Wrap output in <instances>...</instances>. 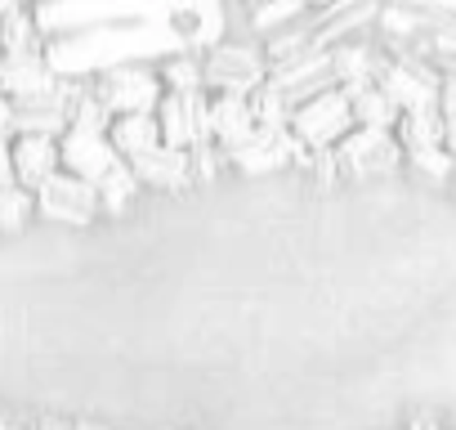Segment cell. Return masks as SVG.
Instances as JSON below:
<instances>
[{"label": "cell", "mask_w": 456, "mask_h": 430, "mask_svg": "<svg viewBox=\"0 0 456 430\" xmlns=\"http://www.w3.org/2000/svg\"><path fill=\"white\" fill-rule=\"evenodd\" d=\"M32 220H37V202H32V193L19 188V184L0 188V234L14 238V234H23Z\"/></svg>", "instance_id": "obj_23"}, {"label": "cell", "mask_w": 456, "mask_h": 430, "mask_svg": "<svg viewBox=\"0 0 456 430\" xmlns=\"http://www.w3.org/2000/svg\"><path fill=\"white\" fill-rule=\"evenodd\" d=\"M376 90L407 117V112H434L438 108V90L443 77L429 59L420 54H385L380 72H376Z\"/></svg>", "instance_id": "obj_3"}, {"label": "cell", "mask_w": 456, "mask_h": 430, "mask_svg": "<svg viewBox=\"0 0 456 430\" xmlns=\"http://www.w3.org/2000/svg\"><path fill=\"white\" fill-rule=\"evenodd\" d=\"M90 95L117 117H152L157 103H161V77H157V63L152 59H134V63H121V68H108L99 77L86 81Z\"/></svg>", "instance_id": "obj_1"}, {"label": "cell", "mask_w": 456, "mask_h": 430, "mask_svg": "<svg viewBox=\"0 0 456 430\" xmlns=\"http://www.w3.org/2000/svg\"><path fill=\"white\" fill-rule=\"evenodd\" d=\"M32 430H72V421H63V417H37Z\"/></svg>", "instance_id": "obj_30"}, {"label": "cell", "mask_w": 456, "mask_h": 430, "mask_svg": "<svg viewBox=\"0 0 456 430\" xmlns=\"http://www.w3.org/2000/svg\"><path fill=\"white\" fill-rule=\"evenodd\" d=\"M28 50H45L37 10L5 5V10H0V54H28Z\"/></svg>", "instance_id": "obj_16"}, {"label": "cell", "mask_w": 456, "mask_h": 430, "mask_svg": "<svg viewBox=\"0 0 456 430\" xmlns=\"http://www.w3.org/2000/svg\"><path fill=\"white\" fill-rule=\"evenodd\" d=\"M0 430H19V426H14V421H10L5 412H0Z\"/></svg>", "instance_id": "obj_33"}, {"label": "cell", "mask_w": 456, "mask_h": 430, "mask_svg": "<svg viewBox=\"0 0 456 430\" xmlns=\"http://www.w3.org/2000/svg\"><path fill=\"white\" fill-rule=\"evenodd\" d=\"M0 10H5V5H0Z\"/></svg>", "instance_id": "obj_35"}, {"label": "cell", "mask_w": 456, "mask_h": 430, "mask_svg": "<svg viewBox=\"0 0 456 430\" xmlns=\"http://www.w3.org/2000/svg\"><path fill=\"white\" fill-rule=\"evenodd\" d=\"M210 95H161L157 103V130H161V144L166 148H179V153H192L201 144H210Z\"/></svg>", "instance_id": "obj_7"}, {"label": "cell", "mask_w": 456, "mask_h": 430, "mask_svg": "<svg viewBox=\"0 0 456 430\" xmlns=\"http://www.w3.org/2000/svg\"><path fill=\"white\" fill-rule=\"evenodd\" d=\"M349 112H354V130H385V135H394V126H398V117H403L376 86L354 90V95H349Z\"/></svg>", "instance_id": "obj_20"}, {"label": "cell", "mask_w": 456, "mask_h": 430, "mask_svg": "<svg viewBox=\"0 0 456 430\" xmlns=\"http://www.w3.org/2000/svg\"><path fill=\"white\" fill-rule=\"evenodd\" d=\"M10 144H14V135H0V188H10V184H14V157H10Z\"/></svg>", "instance_id": "obj_28"}, {"label": "cell", "mask_w": 456, "mask_h": 430, "mask_svg": "<svg viewBox=\"0 0 456 430\" xmlns=\"http://www.w3.org/2000/svg\"><path fill=\"white\" fill-rule=\"evenodd\" d=\"M161 23H166V32H170V45L183 50V54H206V50H215V45L228 37L224 10H206V5L170 10Z\"/></svg>", "instance_id": "obj_12"}, {"label": "cell", "mask_w": 456, "mask_h": 430, "mask_svg": "<svg viewBox=\"0 0 456 430\" xmlns=\"http://www.w3.org/2000/svg\"><path fill=\"white\" fill-rule=\"evenodd\" d=\"M59 86L45 50H28V54H0V95L10 103H23V99H37V95H50Z\"/></svg>", "instance_id": "obj_11"}, {"label": "cell", "mask_w": 456, "mask_h": 430, "mask_svg": "<svg viewBox=\"0 0 456 430\" xmlns=\"http://www.w3.org/2000/svg\"><path fill=\"white\" fill-rule=\"evenodd\" d=\"M188 161H192V184H210V179H219V175L228 170V157H224L215 144L192 148V153H188Z\"/></svg>", "instance_id": "obj_26"}, {"label": "cell", "mask_w": 456, "mask_h": 430, "mask_svg": "<svg viewBox=\"0 0 456 430\" xmlns=\"http://www.w3.org/2000/svg\"><path fill=\"white\" fill-rule=\"evenodd\" d=\"M108 144L121 161H134L143 153H152L161 144V130H157V117H117L112 130H108Z\"/></svg>", "instance_id": "obj_17"}, {"label": "cell", "mask_w": 456, "mask_h": 430, "mask_svg": "<svg viewBox=\"0 0 456 430\" xmlns=\"http://www.w3.org/2000/svg\"><path fill=\"white\" fill-rule=\"evenodd\" d=\"M403 170H411V175H425V179H434V184H447V179H452V157H447L443 148L411 153V157H403Z\"/></svg>", "instance_id": "obj_25"}, {"label": "cell", "mask_w": 456, "mask_h": 430, "mask_svg": "<svg viewBox=\"0 0 456 430\" xmlns=\"http://www.w3.org/2000/svg\"><path fill=\"white\" fill-rule=\"evenodd\" d=\"M32 202H37V220H50V225L90 229V225L99 220V193H94L90 184L63 175V170H59L54 179H45V184L32 193Z\"/></svg>", "instance_id": "obj_6"}, {"label": "cell", "mask_w": 456, "mask_h": 430, "mask_svg": "<svg viewBox=\"0 0 456 430\" xmlns=\"http://www.w3.org/2000/svg\"><path fill=\"white\" fill-rule=\"evenodd\" d=\"M10 157H14V184L37 193L45 179H54L63 166H59V139H41V135H14L10 144Z\"/></svg>", "instance_id": "obj_15"}, {"label": "cell", "mask_w": 456, "mask_h": 430, "mask_svg": "<svg viewBox=\"0 0 456 430\" xmlns=\"http://www.w3.org/2000/svg\"><path fill=\"white\" fill-rule=\"evenodd\" d=\"M447 184H452V188H456V161H452V179H447Z\"/></svg>", "instance_id": "obj_34"}, {"label": "cell", "mask_w": 456, "mask_h": 430, "mask_svg": "<svg viewBox=\"0 0 456 430\" xmlns=\"http://www.w3.org/2000/svg\"><path fill=\"white\" fill-rule=\"evenodd\" d=\"M157 63V77H161V90L166 95H206L201 90V54H183V50H170Z\"/></svg>", "instance_id": "obj_19"}, {"label": "cell", "mask_w": 456, "mask_h": 430, "mask_svg": "<svg viewBox=\"0 0 456 430\" xmlns=\"http://www.w3.org/2000/svg\"><path fill=\"white\" fill-rule=\"evenodd\" d=\"M269 81L265 50L251 41H219L215 50L201 54V90L206 95H256Z\"/></svg>", "instance_id": "obj_2"}, {"label": "cell", "mask_w": 456, "mask_h": 430, "mask_svg": "<svg viewBox=\"0 0 456 430\" xmlns=\"http://www.w3.org/2000/svg\"><path fill=\"white\" fill-rule=\"evenodd\" d=\"M68 130H86V135H108L112 130V112L90 95V86H86V95L72 103V117H68Z\"/></svg>", "instance_id": "obj_24"}, {"label": "cell", "mask_w": 456, "mask_h": 430, "mask_svg": "<svg viewBox=\"0 0 456 430\" xmlns=\"http://www.w3.org/2000/svg\"><path fill=\"white\" fill-rule=\"evenodd\" d=\"M126 166L139 179V188H152V193H183V188H192V161L179 148L157 144L152 153H143V157H134Z\"/></svg>", "instance_id": "obj_13"}, {"label": "cell", "mask_w": 456, "mask_h": 430, "mask_svg": "<svg viewBox=\"0 0 456 430\" xmlns=\"http://www.w3.org/2000/svg\"><path fill=\"white\" fill-rule=\"evenodd\" d=\"M407 430H443V426H438L434 417H411V421H407Z\"/></svg>", "instance_id": "obj_31"}, {"label": "cell", "mask_w": 456, "mask_h": 430, "mask_svg": "<svg viewBox=\"0 0 456 430\" xmlns=\"http://www.w3.org/2000/svg\"><path fill=\"white\" fill-rule=\"evenodd\" d=\"M269 86H273V90H278L291 108H300V103H309L314 95L336 90L331 59H327L322 50H309V54H300V59H291V63L269 68Z\"/></svg>", "instance_id": "obj_9"}, {"label": "cell", "mask_w": 456, "mask_h": 430, "mask_svg": "<svg viewBox=\"0 0 456 430\" xmlns=\"http://www.w3.org/2000/svg\"><path fill=\"white\" fill-rule=\"evenodd\" d=\"M228 170H238L247 179H269V175L296 170V139H291V130L287 135L256 130L233 157H228Z\"/></svg>", "instance_id": "obj_10"}, {"label": "cell", "mask_w": 456, "mask_h": 430, "mask_svg": "<svg viewBox=\"0 0 456 430\" xmlns=\"http://www.w3.org/2000/svg\"><path fill=\"white\" fill-rule=\"evenodd\" d=\"M447 126H443V153L456 161V117H443Z\"/></svg>", "instance_id": "obj_29"}, {"label": "cell", "mask_w": 456, "mask_h": 430, "mask_svg": "<svg viewBox=\"0 0 456 430\" xmlns=\"http://www.w3.org/2000/svg\"><path fill=\"white\" fill-rule=\"evenodd\" d=\"M443 112L434 108V112H407V117H398V126H394V139H398V148H403V157H411V153H429V148H443Z\"/></svg>", "instance_id": "obj_18"}, {"label": "cell", "mask_w": 456, "mask_h": 430, "mask_svg": "<svg viewBox=\"0 0 456 430\" xmlns=\"http://www.w3.org/2000/svg\"><path fill=\"white\" fill-rule=\"evenodd\" d=\"M210 144L224 153V157H233L251 135H256V117H251V103L238 99V95H210Z\"/></svg>", "instance_id": "obj_14"}, {"label": "cell", "mask_w": 456, "mask_h": 430, "mask_svg": "<svg viewBox=\"0 0 456 430\" xmlns=\"http://www.w3.org/2000/svg\"><path fill=\"white\" fill-rule=\"evenodd\" d=\"M72 430H108V426H94V421H72Z\"/></svg>", "instance_id": "obj_32"}, {"label": "cell", "mask_w": 456, "mask_h": 430, "mask_svg": "<svg viewBox=\"0 0 456 430\" xmlns=\"http://www.w3.org/2000/svg\"><path fill=\"white\" fill-rule=\"evenodd\" d=\"M349 130H354V112H349V95L340 86L314 95L309 103H300L291 112V139L309 153H331Z\"/></svg>", "instance_id": "obj_4"}, {"label": "cell", "mask_w": 456, "mask_h": 430, "mask_svg": "<svg viewBox=\"0 0 456 430\" xmlns=\"http://www.w3.org/2000/svg\"><path fill=\"white\" fill-rule=\"evenodd\" d=\"M94 193H99V215H126V211L139 202L143 188H139V179L130 175V166L121 161V166H117Z\"/></svg>", "instance_id": "obj_22"}, {"label": "cell", "mask_w": 456, "mask_h": 430, "mask_svg": "<svg viewBox=\"0 0 456 430\" xmlns=\"http://www.w3.org/2000/svg\"><path fill=\"white\" fill-rule=\"evenodd\" d=\"M438 77H443V90H438V112L443 117H456V63L452 59H434Z\"/></svg>", "instance_id": "obj_27"}, {"label": "cell", "mask_w": 456, "mask_h": 430, "mask_svg": "<svg viewBox=\"0 0 456 430\" xmlns=\"http://www.w3.org/2000/svg\"><path fill=\"white\" fill-rule=\"evenodd\" d=\"M331 153H336L340 179H380V175L403 170V148L385 130H349Z\"/></svg>", "instance_id": "obj_5"}, {"label": "cell", "mask_w": 456, "mask_h": 430, "mask_svg": "<svg viewBox=\"0 0 456 430\" xmlns=\"http://www.w3.org/2000/svg\"><path fill=\"white\" fill-rule=\"evenodd\" d=\"M59 166H63V175H72V179H81V184H90V188H99L117 166H121V157L112 153V144H108V135H86V130H68L63 139H59Z\"/></svg>", "instance_id": "obj_8"}, {"label": "cell", "mask_w": 456, "mask_h": 430, "mask_svg": "<svg viewBox=\"0 0 456 430\" xmlns=\"http://www.w3.org/2000/svg\"><path fill=\"white\" fill-rule=\"evenodd\" d=\"M247 103H251V117H256V130H269V135H287L291 130V103L265 81L256 95H247Z\"/></svg>", "instance_id": "obj_21"}]
</instances>
